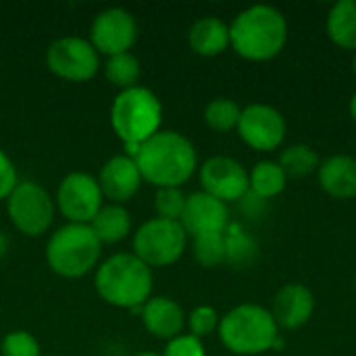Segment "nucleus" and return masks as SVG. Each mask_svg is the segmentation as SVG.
<instances>
[{
    "label": "nucleus",
    "mask_w": 356,
    "mask_h": 356,
    "mask_svg": "<svg viewBox=\"0 0 356 356\" xmlns=\"http://www.w3.org/2000/svg\"><path fill=\"white\" fill-rule=\"evenodd\" d=\"M353 71H355V77H356V52H355V58H353Z\"/></svg>",
    "instance_id": "obj_36"
},
{
    "label": "nucleus",
    "mask_w": 356,
    "mask_h": 356,
    "mask_svg": "<svg viewBox=\"0 0 356 356\" xmlns=\"http://www.w3.org/2000/svg\"><path fill=\"white\" fill-rule=\"evenodd\" d=\"M19 181H21V179H19L17 165H15L13 159L6 154V150L0 148V200H6Z\"/></svg>",
    "instance_id": "obj_32"
},
{
    "label": "nucleus",
    "mask_w": 356,
    "mask_h": 356,
    "mask_svg": "<svg viewBox=\"0 0 356 356\" xmlns=\"http://www.w3.org/2000/svg\"><path fill=\"white\" fill-rule=\"evenodd\" d=\"M325 29L336 46L356 52V0L336 2L327 15Z\"/></svg>",
    "instance_id": "obj_21"
},
{
    "label": "nucleus",
    "mask_w": 356,
    "mask_h": 356,
    "mask_svg": "<svg viewBox=\"0 0 356 356\" xmlns=\"http://www.w3.org/2000/svg\"><path fill=\"white\" fill-rule=\"evenodd\" d=\"M48 356H58V355H48Z\"/></svg>",
    "instance_id": "obj_37"
},
{
    "label": "nucleus",
    "mask_w": 356,
    "mask_h": 356,
    "mask_svg": "<svg viewBox=\"0 0 356 356\" xmlns=\"http://www.w3.org/2000/svg\"><path fill=\"white\" fill-rule=\"evenodd\" d=\"M240 115H242V106L232 98H213L204 106V123L213 131H221V134L236 129Z\"/></svg>",
    "instance_id": "obj_25"
},
{
    "label": "nucleus",
    "mask_w": 356,
    "mask_h": 356,
    "mask_svg": "<svg viewBox=\"0 0 356 356\" xmlns=\"http://www.w3.org/2000/svg\"><path fill=\"white\" fill-rule=\"evenodd\" d=\"M248 181H250V192L259 200H267V198H275L284 192V188L288 184V175L284 173L280 163L261 161L250 169Z\"/></svg>",
    "instance_id": "obj_22"
},
{
    "label": "nucleus",
    "mask_w": 356,
    "mask_h": 356,
    "mask_svg": "<svg viewBox=\"0 0 356 356\" xmlns=\"http://www.w3.org/2000/svg\"><path fill=\"white\" fill-rule=\"evenodd\" d=\"M188 313L181 309V305L169 296H152L144 302L140 309V321L144 330L159 340H173L184 334L186 330Z\"/></svg>",
    "instance_id": "obj_16"
},
{
    "label": "nucleus",
    "mask_w": 356,
    "mask_h": 356,
    "mask_svg": "<svg viewBox=\"0 0 356 356\" xmlns=\"http://www.w3.org/2000/svg\"><path fill=\"white\" fill-rule=\"evenodd\" d=\"M200 190L215 196L217 200L229 204L248 196L250 181L248 171L242 163L232 156H211L198 167Z\"/></svg>",
    "instance_id": "obj_13"
},
{
    "label": "nucleus",
    "mask_w": 356,
    "mask_h": 356,
    "mask_svg": "<svg viewBox=\"0 0 356 356\" xmlns=\"http://www.w3.org/2000/svg\"><path fill=\"white\" fill-rule=\"evenodd\" d=\"M219 323H221V315L209 307V305H200L196 309H192L188 313V319H186V327H188V334L204 340L213 334L219 332Z\"/></svg>",
    "instance_id": "obj_30"
},
{
    "label": "nucleus",
    "mask_w": 356,
    "mask_h": 356,
    "mask_svg": "<svg viewBox=\"0 0 356 356\" xmlns=\"http://www.w3.org/2000/svg\"><path fill=\"white\" fill-rule=\"evenodd\" d=\"M100 54L90 44L88 38L81 35H63L56 38L46 50V67L48 71L71 83H86L98 75L102 69Z\"/></svg>",
    "instance_id": "obj_9"
},
{
    "label": "nucleus",
    "mask_w": 356,
    "mask_h": 356,
    "mask_svg": "<svg viewBox=\"0 0 356 356\" xmlns=\"http://www.w3.org/2000/svg\"><path fill=\"white\" fill-rule=\"evenodd\" d=\"M355 284H356V282H355Z\"/></svg>",
    "instance_id": "obj_38"
},
{
    "label": "nucleus",
    "mask_w": 356,
    "mask_h": 356,
    "mask_svg": "<svg viewBox=\"0 0 356 356\" xmlns=\"http://www.w3.org/2000/svg\"><path fill=\"white\" fill-rule=\"evenodd\" d=\"M54 202L56 213L65 217L67 223L90 225L98 211L104 207V196L96 175L86 171H71L58 181Z\"/></svg>",
    "instance_id": "obj_10"
},
{
    "label": "nucleus",
    "mask_w": 356,
    "mask_h": 356,
    "mask_svg": "<svg viewBox=\"0 0 356 356\" xmlns=\"http://www.w3.org/2000/svg\"><path fill=\"white\" fill-rule=\"evenodd\" d=\"M10 225L25 238H40L50 232L56 219L54 196L38 181L21 179L4 200Z\"/></svg>",
    "instance_id": "obj_8"
},
{
    "label": "nucleus",
    "mask_w": 356,
    "mask_h": 356,
    "mask_svg": "<svg viewBox=\"0 0 356 356\" xmlns=\"http://www.w3.org/2000/svg\"><path fill=\"white\" fill-rule=\"evenodd\" d=\"M221 344L240 356L263 355L282 346L280 327L269 309L261 305H238L221 317L219 323Z\"/></svg>",
    "instance_id": "obj_5"
},
{
    "label": "nucleus",
    "mask_w": 356,
    "mask_h": 356,
    "mask_svg": "<svg viewBox=\"0 0 356 356\" xmlns=\"http://www.w3.org/2000/svg\"><path fill=\"white\" fill-rule=\"evenodd\" d=\"M236 131L242 142L252 150L271 152L284 144L288 125L284 115L275 106L254 102L242 108Z\"/></svg>",
    "instance_id": "obj_12"
},
{
    "label": "nucleus",
    "mask_w": 356,
    "mask_h": 356,
    "mask_svg": "<svg viewBox=\"0 0 356 356\" xmlns=\"http://www.w3.org/2000/svg\"><path fill=\"white\" fill-rule=\"evenodd\" d=\"M254 254H257L254 240L246 232L229 223V227L225 229V263L246 265Z\"/></svg>",
    "instance_id": "obj_26"
},
{
    "label": "nucleus",
    "mask_w": 356,
    "mask_h": 356,
    "mask_svg": "<svg viewBox=\"0 0 356 356\" xmlns=\"http://www.w3.org/2000/svg\"><path fill=\"white\" fill-rule=\"evenodd\" d=\"M321 190L338 200H350L356 196V159L348 154H334L321 161L317 169Z\"/></svg>",
    "instance_id": "obj_18"
},
{
    "label": "nucleus",
    "mask_w": 356,
    "mask_h": 356,
    "mask_svg": "<svg viewBox=\"0 0 356 356\" xmlns=\"http://www.w3.org/2000/svg\"><path fill=\"white\" fill-rule=\"evenodd\" d=\"M113 134L123 146H142L161 131L163 104L146 86H134L115 94L108 111Z\"/></svg>",
    "instance_id": "obj_6"
},
{
    "label": "nucleus",
    "mask_w": 356,
    "mask_h": 356,
    "mask_svg": "<svg viewBox=\"0 0 356 356\" xmlns=\"http://www.w3.org/2000/svg\"><path fill=\"white\" fill-rule=\"evenodd\" d=\"M188 194L184 188H159L154 192V217L167 221H181Z\"/></svg>",
    "instance_id": "obj_28"
},
{
    "label": "nucleus",
    "mask_w": 356,
    "mask_h": 356,
    "mask_svg": "<svg viewBox=\"0 0 356 356\" xmlns=\"http://www.w3.org/2000/svg\"><path fill=\"white\" fill-rule=\"evenodd\" d=\"M8 252V236L0 229V259H4Z\"/></svg>",
    "instance_id": "obj_33"
},
{
    "label": "nucleus",
    "mask_w": 356,
    "mask_h": 356,
    "mask_svg": "<svg viewBox=\"0 0 356 356\" xmlns=\"http://www.w3.org/2000/svg\"><path fill=\"white\" fill-rule=\"evenodd\" d=\"M90 227L100 240V244L106 246V244H119L127 240L131 236L134 221H131V213L127 211V207L104 202V207L92 219Z\"/></svg>",
    "instance_id": "obj_20"
},
{
    "label": "nucleus",
    "mask_w": 356,
    "mask_h": 356,
    "mask_svg": "<svg viewBox=\"0 0 356 356\" xmlns=\"http://www.w3.org/2000/svg\"><path fill=\"white\" fill-rule=\"evenodd\" d=\"M94 290L106 305L123 311H140L152 298L154 275L134 252H115L94 271Z\"/></svg>",
    "instance_id": "obj_2"
},
{
    "label": "nucleus",
    "mask_w": 356,
    "mask_h": 356,
    "mask_svg": "<svg viewBox=\"0 0 356 356\" xmlns=\"http://www.w3.org/2000/svg\"><path fill=\"white\" fill-rule=\"evenodd\" d=\"M277 163L284 169V173L288 175V179L290 177L300 179V177H309L311 173H317L321 159L315 148H311L307 144H294V146H288L280 154Z\"/></svg>",
    "instance_id": "obj_24"
},
{
    "label": "nucleus",
    "mask_w": 356,
    "mask_h": 356,
    "mask_svg": "<svg viewBox=\"0 0 356 356\" xmlns=\"http://www.w3.org/2000/svg\"><path fill=\"white\" fill-rule=\"evenodd\" d=\"M288 42V21L284 13L269 4L244 8L229 23V46L246 60L265 63L275 58Z\"/></svg>",
    "instance_id": "obj_3"
},
{
    "label": "nucleus",
    "mask_w": 356,
    "mask_h": 356,
    "mask_svg": "<svg viewBox=\"0 0 356 356\" xmlns=\"http://www.w3.org/2000/svg\"><path fill=\"white\" fill-rule=\"evenodd\" d=\"M136 163L140 167L144 184L159 188H184L198 171V154L194 144L175 129H161L146 140Z\"/></svg>",
    "instance_id": "obj_1"
},
{
    "label": "nucleus",
    "mask_w": 356,
    "mask_h": 356,
    "mask_svg": "<svg viewBox=\"0 0 356 356\" xmlns=\"http://www.w3.org/2000/svg\"><path fill=\"white\" fill-rule=\"evenodd\" d=\"M88 40L104 58L131 52L138 42V21L127 8L108 6L92 19Z\"/></svg>",
    "instance_id": "obj_11"
},
{
    "label": "nucleus",
    "mask_w": 356,
    "mask_h": 356,
    "mask_svg": "<svg viewBox=\"0 0 356 356\" xmlns=\"http://www.w3.org/2000/svg\"><path fill=\"white\" fill-rule=\"evenodd\" d=\"M350 117H353V121L356 123V92L353 94V98H350Z\"/></svg>",
    "instance_id": "obj_34"
},
{
    "label": "nucleus",
    "mask_w": 356,
    "mask_h": 356,
    "mask_svg": "<svg viewBox=\"0 0 356 356\" xmlns=\"http://www.w3.org/2000/svg\"><path fill=\"white\" fill-rule=\"evenodd\" d=\"M134 356H163V355H156V353H138V355Z\"/></svg>",
    "instance_id": "obj_35"
},
{
    "label": "nucleus",
    "mask_w": 356,
    "mask_h": 356,
    "mask_svg": "<svg viewBox=\"0 0 356 356\" xmlns=\"http://www.w3.org/2000/svg\"><path fill=\"white\" fill-rule=\"evenodd\" d=\"M96 179H98L100 192L104 196V202L123 204V207L138 196V192L142 190V184H144L136 159H131L123 152L111 156L100 167Z\"/></svg>",
    "instance_id": "obj_14"
},
{
    "label": "nucleus",
    "mask_w": 356,
    "mask_h": 356,
    "mask_svg": "<svg viewBox=\"0 0 356 356\" xmlns=\"http://www.w3.org/2000/svg\"><path fill=\"white\" fill-rule=\"evenodd\" d=\"M102 244L90 225L65 223L56 227L44 246L48 269L63 280H81L102 261Z\"/></svg>",
    "instance_id": "obj_4"
},
{
    "label": "nucleus",
    "mask_w": 356,
    "mask_h": 356,
    "mask_svg": "<svg viewBox=\"0 0 356 356\" xmlns=\"http://www.w3.org/2000/svg\"><path fill=\"white\" fill-rule=\"evenodd\" d=\"M0 356H44L42 346L27 330H13L0 342Z\"/></svg>",
    "instance_id": "obj_29"
},
{
    "label": "nucleus",
    "mask_w": 356,
    "mask_h": 356,
    "mask_svg": "<svg viewBox=\"0 0 356 356\" xmlns=\"http://www.w3.org/2000/svg\"><path fill=\"white\" fill-rule=\"evenodd\" d=\"M188 240L179 221L150 217L131 234V252L150 269H163L175 265L184 257Z\"/></svg>",
    "instance_id": "obj_7"
},
{
    "label": "nucleus",
    "mask_w": 356,
    "mask_h": 356,
    "mask_svg": "<svg viewBox=\"0 0 356 356\" xmlns=\"http://www.w3.org/2000/svg\"><path fill=\"white\" fill-rule=\"evenodd\" d=\"M188 44L198 56H219L229 48V23L219 17H202L192 23Z\"/></svg>",
    "instance_id": "obj_19"
},
{
    "label": "nucleus",
    "mask_w": 356,
    "mask_h": 356,
    "mask_svg": "<svg viewBox=\"0 0 356 356\" xmlns=\"http://www.w3.org/2000/svg\"><path fill=\"white\" fill-rule=\"evenodd\" d=\"M192 252L202 267H217L225 263V234H209L192 238Z\"/></svg>",
    "instance_id": "obj_27"
},
{
    "label": "nucleus",
    "mask_w": 356,
    "mask_h": 356,
    "mask_svg": "<svg viewBox=\"0 0 356 356\" xmlns=\"http://www.w3.org/2000/svg\"><path fill=\"white\" fill-rule=\"evenodd\" d=\"M179 223L186 229L188 238L225 234V229L229 227V209L225 202L198 190L188 194L186 209Z\"/></svg>",
    "instance_id": "obj_15"
},
{
    "label": "nucleus",
    "mask_w": 356,
    "mask_h": 356,
    "mask_svg": "<svg viewBox=\"0 0 356 356\" xmlns=\"http://www.w3.org/2000/svg\"><path fill=\"white\" fill-rule=\"evenodd\" d=\"M102 73H104L106 81L121 92V90H127L134 86H140L142 65L134 52H123V54L108 56L102 63Z\"/></svg>",
    "instance_id": "obj_23"
},
{
    "label": "nucleus",
    "mask_w": 356,
    "mask_h": 356,
    "mask_svg": "<svg viewBox=\"0 0 356 356\" xmlns=\"http://www.w3.org/2000/svg\"><path fill=\"white\" fill-rule=\"evenodd\" d=\"M269 311L277 327L300 330L313 317L315 296L305 284H286L284 288L277 290Z\"/></svg>",
    "instance_id": "obj_17"
},
{
    "label": "nucleus",
    "mask_w": 356,
    "mask_h": 356,
    "mask_svg": "<svg viewBox=\"0 0 356 356\" xmlns=\"http://www.w3.org/2000/svg\"><path fill=\"white\" fill-rule=\"evenodd\" d=\"M163 356H207L204 342L192 334H181L165 344Z\"/></svg>",
    "instance_id": "obj_31"
}]
</instances>
